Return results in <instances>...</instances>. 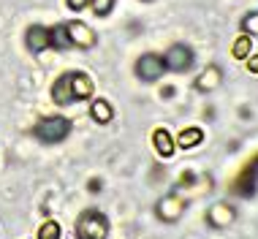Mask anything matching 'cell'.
Instances as JSON below:
<instances>
[{
    "mask_svg": "<svg viewBox=\"0 0 258 239\" xmlns=\"http://www.w3.org/2000/svg\"><path fill=\"white\" fill-rule=\"evenodd\" d=\"M234 217H236L234 207H231V204H223V201L220 204H212V207H209V212H207V220H209V226H212V228L231 226Z\"/></svg>",
    "mask_w": 258,
    "mask_h": 239,
    "instance_id": "52a82bcc",
    "label": "cell"
},
{
    "mask_svg": "<svg viewBox=\"0 0 258 239\" xmlns=\"http://www.w3.org/2000/svg\"><path fill=\"white\" fill-rule=\"evenodd\" d=\"M66 27H68V36H71V44L85 46V49H90L95 44V33L90 30L85 22H68Z\"/></svg>",
    "mask_w": 258,
    "mask_h": 239,
    "instance_id": "ba28073f",
    "label": "cell"
},
{
    "mask_svg": "<svg viewBox=\"0 0 258 239\" xmlns=\"http://www.w3.org/2000/svg\"><path fill=\"white\" fill-rule=\"evenodd\" d=\"M68 44H71V36H68V27H66V25L54 27V30H52V46L66 49Z\"/></svg>",
    "mask_w": 258,
    "mask_h": 239,
    "instance_id": "e0dca14e",
    "label": "cell"
},
{
    "mask_svg": "<svg viewBox=\"0 0 258 239\" xmlns=\"http://www.w3.org/2000/svg\"><path fill=\"white\" fill-rule=\"evenodd\" d=\"M242 27H245L247 36H258V11H250L245 19H242Z\"/></svg>",
    "mask_w": 258,
    "mask_h": 239,
    "instance_id": "d6986e66",
    "label": "cell"
},
{
    "mask_svg": "<svg viewBox=\"0 0 258 239\" xmlns=\"http://www.w3.org/2000/svg\"><path fill=\"white\" fill-rule=\"evenodd\" d=\"M201 142H204V131L201 128H185L182 133L177 136V147H182V150H190V147H199Z\"/></svg>",
    "mask_w": 258,
    "mask_h": 239,
    "instance_id": "5bb4252c",
    "label": "cell"
},
{
    "mask_svg": "<svg viewBox=\"0 0 258 239\" xmlns=\"http://www.w3.org/2000/svg\"><path fill=\"white\" fill-rule=\"evenodd\" d=\"M109 220L98 209H85L76 220V239H106Z\"/></svg>",
    "mask_w": 258,
    "mask_h": 239,
    "instance_id": "6da1fadb",
    "label": "cell"
},
{
    "mask_svg": "<svg viewBox=\"0 0 258 239\" xmlns=\"http://www.w3.org/2000/svg\"><path fill=\"white\" fill-rule=\"evenodd\" d=\"M166 71H169V68H166L163 57H158V54H142V57L136 60V76L142 82H155Z\"/></svg>",
    "mask_w": 258,
    "mask_h": 239,
    "instance_id": "3957f363",
    "label": "cell"
},
{
    "mask_svg": "<svg viewBox=\"0 0 258 239\" xmlns=\"http://www.w3.org/2000/svg\"><path fill=\"white\" fill-rule=\"evenodd\" d=\"M220 79H223L220 68H218V66H207L204 71L199 74V79H196V87L201 90V93H209V90L220 87Z\"/></svg>",
    "mask_w": 258,
    "mask_h": 239,
    "instance_id": "7c38bea8",
    "label": "cell"
},
{
    "mask_svg": "<svg viewBox=\"0 0 258 239\" xmlns=\"http://www.w3.org/2000/svg\"><path fill=\"white\" fill-rule=\"evenodd\" d=\"M27 46H30V52H41V49L52 46V30H46L41 25H33L27 30Z\"/></svg>",
    "mask_w": 258,
    "mask_h": 239,
    "instance_id": "9c48e42d",
    "label": "cell"
},
{
    "mask_svg": "<svg viewBox=\"0 0 258 239\" xmlns=\"http://www.w3.org/2000/svg\"><path fill=\"white\" fill-rule=\"evenodd\" d=\"M93 79L87 74H71V93H74V101H85V98L93 95Z\"/></svg>",
    "mask_w": 258,
    "mask_h": 239,
    "instance_id": "8fae6325",
    "label": "cell"
},
{
    "mask_svg": "<svg viewBox=\"0 0 258 239\" xmlns=\"http://www.w3.org/2000/svg\"><path fill=\"white\" fill-rule=\"evenodd\" d=\"M66 3H68V9H74V11H82V9H85V6L90 3V0H66Z\"/></svg>",
    "mask_w": 258,
    "mask_h": 239,
    "instance_id": "44dd1931",
    "label": "cell"
},
{
    "mask_svg": "<svg viewBox=\"0 0 258 239\" xmlns=\"http://www.w3.org/2000/svg\"><path fill=\"white\" fill-rule=\"evenodd\" d=\"M250 49H253V38H250L247 33H245V36H239V38L234 41L231 54H234L236 60H245V57H250Z\"/></svg>",
    "mask_w": 258,
    "mask_h": 239,
    "instance_id": "2e32d148",
    "label": "cell"
},
{
    "mask_svg": "<svg viewBox=\"0 0 258 239\" xmlns=\"http://www.w3.org/2000/svg\"><path fill=\"white\" fill-rule=\"evenodd\" d=\"M38 239H60V226L54 220H46L44 226L38 228Z\"/></svg>",
    "mask_w": 258,
    "mask_h": 239,
    "instance_id": "ac0fdd59",
    "label": "cell"
},
{
    "mask_svg": "<svg viewBox=\"0 0 258 239\" xmlns=\"http://www.w3.org/2000/svg\"><path fill=\"white\" fill-rule=\"evenodd\" d=\"M166 68H171V71H187V68L193 66V52H190V46H185V44H174L169 52H166Z\"/></svg>",
    "mask_w": 258,
    "mask_h": 239,
    "instance_id": "8992f818",
    "label": "cell"
},
{
    "mask_svg": "<svg viewBox=\"0 0 258 239\" xmlns=\"http://www.w3.org/2000/svg\"><path fill=\"white\" fill-rule=\"evenodd\" d=\"M152 144H155V152L160 158H171L174 155V139H171V133L166 131V128H158L155 133H152Z\"/></svg>",
    "mask_w": 258,
    "mask_h": 239,
    "instance_id": "4fadbf2b",
    "label": "cell"
},
{
    "mask_svg": "<svg viewBox=\"0 0 258 239\" xmlns=\"http://www.w3.org/2000/svg\"><path fill=\"white\" fill-rule=\"evenodd\" d=\"M90 117L95 119V123H109L111 117H114V109H111L109 101H103V98H98V101H93V106H90Z\"/></svg>",
    "mask_w": 258,
    "mask_h": 239,
    "instance_id": "9a60e30c",
    "label": "cell"
},
{
    "mask_svg": "<svg viewBox=\"0 0 258 239\" xmlns=\"http://www.w3.org/2000/svg\"><path fill=\"white\" fill-rule=\"evenodd\" d=\"M144 3H147V0H144Z\"/></svg>",
    "mask_w": 258,
    "mask_h": 239,
    "instance_id": "603a6c76",
    "label": "cell"
},
{
    "mask_svg": "<svg viewBox=\"0 0 258 239\" xmlns=\"http://www.w3.org/2000/svg\"><path fill=\"white\" fill-rule=\"evenodd\" d=\"M236 191H239L245 199H250V196H255V191H258V155L250 160V163L242 168V174L236 177Z\"/></svg>",
    "mask_w": 258,
    "mask_h": 239,
    "instance_id": "5b68a950",
    "label": "cell"
},
{
    "mask_svg": "<svg viewBox=\"0 0 258 239\" xmlns=\"http://www.w3.org/2000/svg\"><path fill=\"white\" fill-rule=\"evenodd\" d=\"M93 3V11L98 14V17H106V14L114 9V0H90Z\"/></svg>",
    "mask_w": 258,
    "mask_h": 239,
    "instance_id": "ffe728a7",
    "label": "cell"
},
{
    "mask_svg": "<svg viewBox=\"0 0 258 239\" xmlns=\"http://www.w3.org/2000/svg\"><path fill=\"white\" fill-rule=\"evenodd\" d=\"M247 71H250V74H258V54L247 57Z\"/></svg>",
    "mask_w": 258,
    "mask_h": 239,
    "instance_id": "7402d4cb",
    "label": "cell"
},
{
    "mask_svg": "<svg viewBox=\"0 0 258 239\" xmlns=\"http://www.w3.org/2000/svg\"><path fill=\"white\" fill-rule=\"evenodd\" d=\"M52 98H54V103H60V106H66V103L74 101V93H71V74H62L60 79L52 84Z\"/></svg>",
    "mask_w": 258,
    "mask_h": 239,
    "instance_id": "30bf717a",
    "label": "cell"
},
{
    "mask_svg": "<svg viewBox=\"0 0 258 239\" xmlns=\"http://www.w3.org/2000/svg\"><path fill=\"white\" fill-rule=\"evenodd\" d=\"M68 131H71V123H68L66 117H46L36 125V136L46 144L62 142V139L68 136Z\"/></svg>",
    "mask_w": 258,
    "mask_h": 239,
    "instance_id": "7a4b0ae2",
    "label": "cell"
},
{
    "mask_svg": "<svg viewBox=\"0 0 258 239\" xmlns=\"http://www.w3.org/2000/svg\"><path fill=\"white\" fill-rule=\"evenodd\" d=\"M155 212H158L160 220H166V223L179 220V217H182V212H185V199H182V196H177V193L163 196V199L158 201Z\"/></svg>",
    "mask_w": 258,
    "mask_h": 239,
    "instance_id": "277c9868",
    "label": "cell"
}]
</instances>
